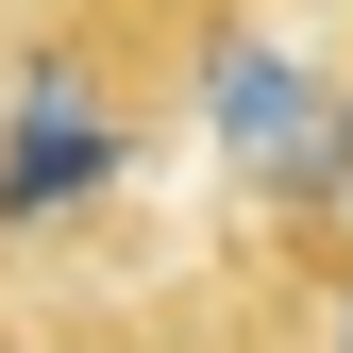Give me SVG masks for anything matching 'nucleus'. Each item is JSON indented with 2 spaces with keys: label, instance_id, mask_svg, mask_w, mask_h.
Returning a JSON list of instances; mask_svg holds the SVG:
<instances>
[{
  "label": "nucleus",
  "instance_id": "3",
  "mask_svg": "<svg viewBox=\"0 0 353 353\" xmlns=\"http://www.w3.org/2000/svg\"><path fill=\"white\" fill-rule=\"evenodd\" d=\"M0 353H17V320H0Z\"/></svg>",
  "mask_w": 353,
  "mask_h": 353
},
{
  "label": "nucleus",
  "instance_id": "1",
  "mask_svg": "<svg viewBox=\"0 0 353 353\" xmlns=\"http://www.w3.org/2000/svg\"><path fill=\"white\" fill-rule=\"evenodd\" d=\"M336 353H353V270H336Z\"/></svg>",
  "mask_w": 353,
  "mask_h": 353
},
{
  "label": "nucleus",
  "instance_id": "2",
  "mask_svg": "<svg viewBox=\"0 0 353 353\" xmlns=\"http://www.w3.org/2000/svg\"><path fill=\"white\" fill-rule=\"evenodd\" d=\"M0 68H17V17H0Z\"/></svg>",
  "mask_w": 353,
  "mask_h": 353
}]
</instances>
